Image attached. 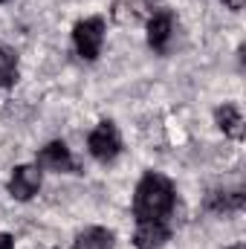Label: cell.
<instances>
[{
	"label": "cell",
	"instance_id": "cell-14",
	"mask_svg": "<svg viewBox=\"0 0 246 249\" xmlns=\"http://www.w3.org/2000/svg\"><path fill=\"white\" fill-rule=\"evenodd\" d=\"M223 3H226L232 12H241V9H244V0H223Z\"/></svg>",
	"mask_w": 246,
	"mask_h": 249
},
{
	"label": "cell",
	"instance_id": "cell-7",
	"mask_svg": "<svg viewBox=\"0 0 246 249\" xmlns=\"http://www.w3.org/2000/svg\"><path fill=\"white\" fill-rule=\"evenodd\" d=\"M171 241V226L165 220H136L133 247L136 249H162Z\"/></svg>",
	"mask_w": 246,
	"mask_h": 249
},
{
	"label": "cell",
	"instance_id": "cell-16",
	"mask_svg": "<svg viewBox=\"0 0 246 249\" xmlns=\"http://www.w3.org/2000/svg\"><path fill=\"white\" fill-rule=\"evenodd\" d=\"M0 3H6V0H0Z\"/></svg>",
	"mask_w": 246,
	"mask_h": 249
},
{
	"label": "cell",
	"instance_id": "cell-4",
	"mask_svg": "<svg viewBox=\"0 0 246 249\" xmlns=\"http://www.w3.org/2000/svg\"><path fill=\"white\" fill-rule=\"evenodd\" d=\"M145 38H148V47L157 53V55H165L171 41H174V32H177V15L168 9V6H154L151 15L145 18Z\"/></svg>",
	"mask_w": 246,
	"mask_h": 249
},
{
	"label": "cell",
	"instance_id": "cell-12",
	"mask_svg": "<svg viewBox=\"0 0 246 249\" xmlns=\"http://www.w3.org/2000/svg\"><path fill=\"white\" fill-rule=\"evenodd\" d=\"M18 78H20V58H18L15 47L0 41V90L15 87Z\"/></svg>",
	"mask_w": 246,
	"mask_h": 249
},
{
	"label": "cell",
	"instance_id": "cell-6",
	"mask_svg": "<svg viewBox=\"0 0 246 249\" xmlns=\"http://www.w3.org/2000/svg\"><path fill=\"white\" fill-rule=\"evenodd\" d=\"M41 183H44V171L35 162H23V165H15V171H12V177L6 183V191L18 203H29L41 191Z\"/></svg>",
	"mask_w": 246,
	"mask_h": 249
},
{
	"label": "cell",
	"instance_id": "cell-5",
	"mask_svg": "<svg viewBox=\"0 0 246 249\" xmlns=\"http://www.w3.org/2000/svg\"><path fill=\"white\" fill-rule=\"evenodd\" d=\"M35 165L41 171H53V174H78V162H75L72 151L67 148V142H61V139H53L44 148H38Z\"/></svg>",
	"mask_w": 246,
	"mask_h": 249
},
{
	"label": "cell",
	"instance_id": "cell-13",
	"mask_svg": "<svg viewBox=\"0 0 246 249\" xmlns=\"http://www.w3.org/2000/svg\"><path fill=\"white\" fill-rule=\"evenodd\" d=\"M0 249H15V238L6 235V232H0Z\"/></svg>",
	"mask_w": 246,
	"mask_h": 249
},
{
	"label": "cell",
	"instance_id": "cell-10",
	"mask_svg": "<svg viewBox=\"0 0 246 249\" xmlns=\"http://www.w3.org/2000/svg\"><path fill=\"white\" fill-rule=\"evenodd\" d=\"M244 203H246V194L241 191V188H235V191H223V188H217V191H209V197H206V209L214 212V214L241 212Z\"/></svg>",
	"mask_w": 246,
	"mask_h": 249
},
{
	"label": "cell",
	"instance_id": "cell-15",
	"mask_svg": "<svg viewBox=\"0 0 246 249\" xmlns=\"http://www.w3.org/2000/svg\"><path fill=\"white\" fill-rule=\"evenodd\" d=\"M229 249H246L244 244H235V247H229Z\"/></svg>",
	"mask_w": 246,
	"mask_h": 249
},
{
	"label": "cell",
	"instance_id": "cell-1",
	"mask_svg": "<svg viewBox=\"0 0 246 249\" xmlns=\"http://www.w3.org/2000/svg\"><path fill=\"white\" fill-rule=\"evenodd\" d=\"M177 188L165 174L148 171L133 188V217L136 220H165L174 212Z\"/></svg>",
	"mask_w": 246,
	"mask_h": 249
},
{
	"label": "cell",
	"instance_id": "cell-2",
	"mask_svg": "<svg viewBox=\"0 0 246 249\" xmlns=\"http://www.w3.org/2000/svg\"><path fill=\"white\" fill-rule=\"evenodd\" d=\"M105 32H107V23L102 15H90V18L78 20L72 26V47H75L78 58L96 61L102 55V47H105Z\"/></svg>",
	"mask_w": 246,
	"mask_h": 249
},
{
	"label": "cell",
	"instance_id": "cell-11",
	"mask_svg": "<svg viewBox=\"0 0 246 249\" xmlns=\"http://www.w3.org/2000/svg\"><path fill=\"white\" fill-rule=\"evenodd\" d=\"M72 249H116V235L105 226H87L75 235Z\"/></svg>",
	"mask_w": 246,
	"mask_h": 249
},
{
	"label": "cell",
	"instance_id": "cell-8",
	"mask_svg": "<svg viewBox=\"0 0 246 249\" xmlns=\"http://www.w3.org/2000/svg\"><path fill=\"white\" fill-rule=\"evenodd\" d=\"M214 122L223 130V136H229V139H235V142H241L246 136L244 113H241V107H238L235 102H223V105L214 110Z\"/></svg>",
	"mask_w": 246,
	"mask_h": 249
},
{
	"label": "cell",
	"instance_id": "cell-9",
	"mask_svg": "<svg viewBox=\"0 0 246 249\" xmlns=\"http://www.w3.org/2000/svg\"><path fill=\"white\" fill-rule=\"evenodd\" d=\"M110 15H113L116 23L133 26V23H142L151 15V6H148V0H113Z\"/></svg>",
	"mask_w": 246,
	"mask_h": 249
},
{
	"label": "cell",
	"instance_id": "cell-3",
	"mask_svg": "<svg viewBox=\"0 0 246 249\" xmlns=\"http://www.w3.org/2000/svg\"><path fill=\"white\" fill-rule=\"evenodd\" d=\"M87 151H90V157H93L96 162H102V165L116 162L119 154H122V133H119L116 122L105 119V122L96 124V127L87 133Z\"/></svg>",
	"mask_w": 246,
	"mask_h": 249
}]
</instances>
